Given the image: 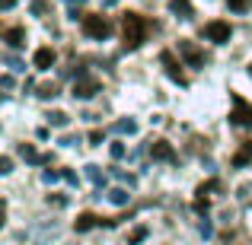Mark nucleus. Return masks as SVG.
Here are the masks:
<instances>
[{
    "instance_id": "f257e3e1",
    "label": "nucleus",
    "mask_w": 252,
    "mask_h": 245,
    "mask_svg": "<svg viewBox=\"0 0 252 245\" xmlns=\"http://www.w3.org/2000/svg\"><path fill=\"white\" fill-rule=\"evenodd\" d=\"M122 32H125V48L134 51L147 42V32H150V19H144L141 13H125L122 16Z\"/></svg>"
},
{
    "instance_id": "f03ea898",
    "label": "nucleus",
    "mask_w": 252,
    "mask_h": 245,
    "mask_svg": "<svg viewBox=\"0 0 252 245\" xmlns=\"http://www.w3.org/2000/svg\"><path fill=\"white\" fill-rule=\"evenodd\" d=\"M80 29H83V35L96 38V42H102V38L112 35V23L105 16H96V13H83L80 16Z\"/></svg>"
},
{
    "instance_id": "7ed1b4c3",
    "label": "nucleus",
    "mask_w": 252,
    "mask_h": 245,
    "mask_svg": "<svg viewBox=\"0 0 252 245\" xmlns=\"http://www.w3.org/2000/svg\"><path fill=\"white\" fill-rule=\"evenodd\" d=\"M233 111H230V124H236V128H252V105L246 99L240 96V92H233Z\"/></svg>"
},
{
    "instance_id": "20e7f679",
    "label": "nucleus",
    "mask_w": 252,
    "mask_h": 245,
    "mask_svg": "<svg viewBox=\"0 0 252 245\" xmlns=\"http://www.w3.org/2000/svg\"><path fill=\"white\" fill-rule=\"evenodd\" d=\"M201 35L208 38V42H214V45H227L230 35H233V29H230V23H223V19H211V23L204 26Z\"/></svg>"
},
{
    "instance_id": "39448f33",
    "label": "nucleus",
    "mask_w": 252,
    "mask_h": 245,
    "mask_svg": "<svg viewBox=\"0 0 252 245\" xmlns=\"http://www.w3.org/2000/svg\"><path fill=\"white\" fill-rule=\"evenodd\" d=\"M179 54L185 57V64H189V67H204L201 48H198L195 42H189V38H179Z\"/></svg>"
},
{
    "instance_id": "423d86ee",
    "label": "nucleus",
    "mask_w": 252,
    "mask_h": 245,
    "mask_svg": "<svg viewBox=\"0 0 252 245\" xmlns=\"http://www.w3.org/2000/svg\"><path fill=\"white\" fill-rule=\"evenodd\" d=\"M160 64L166 67L169 80H176L179 86H185V83H189V80H185V74H182V64L176 61V54H172V51H160Z\"/></svg>"
},
{
    "instance_id": "0eeeda50",
    "label": "nucleus",
    "mask_w": 252,
    "mask_h": 245,
    "mask_svg": "<svg viewBox=\"0 0 252 245\" xmlns=\"http://www.w3.org/2000/svg\"><path fill=\"white\" fill-rule=\"evenodd\" d=\"M99 92V80L96 77H77V83H74V99H93Z\"/></svg>"
},
{
    "instance_id": "6e6552de",
    "label": "nucleus",
    "mask_w": 252,
    "mask_h": 245,
    "mask_svg": "<svg viewBox=\"0 0 252 245\" xmlns=\"http://www.w3.org/2000/svg\"><path fill=\"white\" fill-rule=\"evenodd\" d=\"M150 156L157 163H176V150H172L169 140H154L150 143Z\"/></svg>"
},
{
    "instance_id": "1a4fd4ad",
    "label": "nucleus",
    "mask_w": 252,
    "mask_h": 245,
    "mask_svg": "<svg viewBox=\"0 0 252 245\" xmlns=\"http://www.w3.org/2000/svg\"><path fill=\"white\" fill-rule=\"evenodd\" d=\"M169 13H176L179 19H191L195 6H191V0H169Z\"/></svg>"
},
{
    "instance_id": "9d476101",
    "label": "nucleus",
    "mask_w": 252,
    "mask_h": 245,
    "mask_svg": "<svg viewBox=\"0 0 252 245\" xmlns=\"http://www.w3.org/2000/svg\"><path fill=\"white\" fill-rule=\"evenodd\" d=\"M55 61H58V54H55L51 48H38V51H35V57H32V64H35L38 70H48Z\"/></svg>"
},
{
    "instance_id": "9b49d317",
    "label": "nucleus",
    "mask_w": 252,
    "mask_h": 245,
    "mask_svg": "<svg viewBox=\"0 0 252 245\" xmlns=\"http://www.w3.org/2000/svg\"><path fill=\"white\" fill-rule=\"evenodd\" d=\"M3 42L10 45V48H19V45L26 42V29L23 26H10V29L3 32Z\"/></svg>"
},
{
    "instance_id": "f8f14e48",
    "label": "nucleus",
    "mask_w": 252,
    "mask_h": 245,
    "mask_svg": "<svg viewBox=\"0 0 252 245\" xmlns=\"http://www.w3.org/2000/svg\"><path fill=\"white\" fill-rule=\"evenodd\" d=\"M249 163H252V140H243V147L233 153V165L243 169V165H249Z\"/></svg>"
},
{
    "instance_id": "ddd939ff",
    "label": "nucleus",
    "mask_w": 252,
    "mask_h": 245,
    "mask_svg": "<svg viewBox=\"0 0 252 245\" xmlns=\"http://www.w3.org/2000/svg\"><path fill=\"white\" fill-rule=\"evenodd\" d=\"M99 223H102V220H99L96 214H80V217L74 220V229H77V233H90V229L99 226Z\"/></svg>"
},
{
    "instance_id": "4468645a",
    "label": "nucleus",
    "mask_w": 252,
    "mask_h": 245,
    "mask_svg": "<svg viewBox=\"0 0 252 245\" xmlns=\"http://www.w3.org/2000/svg\"><path fill=\"white\" fill-rule=\"evenodd\" d=\"M19 156H23L26 163H48V156L35 153V147H32V143H23V147H19Z\"/></svg>"
},
{
    "instance_id": "2eb2a0df",
    "label": "nucleus",
    "mask_w": 252,
    "mask_h": 245,
    "mask_svg": "<svg viewBox=\"0 0 252 245\" xmlns=\"http://www.w3.org/2000/svg\"><path fill=\"white\" fill-rule=\"evenodd\" d=\"M86 178H90L96 188H102V185H105V175H102V169H99V165H86Z\"/></svg>"
},
{
    "instance_id": "dca6fc26",
    "label": "nucleus",
    "mask_w": 252,
    "mask_h": 245,
    "mask_svg": "<svg viewBox=\"0 0 252 245\" xmlns=\"http://www.w3.org/2000/svg\"><path fill=\"white\" fill-rule=\"evenodd\" d=\"M115 134H137V124L131 118H122V121H115Z\"/></svg>"
},
{
    "instance_id": "f3484780",
    "label": "nucleus",
    "mask_w": 252,
    "mask_h": 245,
    "mask_svg": "<svg viewBox=\"0 0 252 245\" xmlns=\"http://www.w3.org/2000/svg\"><path fill=\"white\" fill-rule=\"evenodd\" d=\"M128 197H131V194H128L125 188H112V191H109V201L118 204V207H122V204H128Z\"/></svg>"
},
{
    "instance_id": "a211bd4d",
    "label": "nucleus",
    "mask_w": 252,
    "mask_h": 245,
    "mask_svg": "<svg viewBox=\"0 0 252 245\" xmlns=\"http://www.w3.org/2000/svg\"><path fill=\"white\" fill-rule=\"evenodd\" d=\"M67 121H70V118L64 115V111H51V115H48V124H55V128H67Z\"/></svg>"
},
{
    "instance_id": "6ab92c4d",
    "label": "nucleus",
    "mask_w": 252,
    "mask_h": 245,
    "mask_svg": "<svg viewBox=\"0 0 252 245\" xmlns=\"http://www.w3.org/2000/svg\"><path fill=\"white\" fill-rule=\"evenodd\" d=\"M38 96H42V99H55L58 96V86L55 83H42V86H38Z\"/></svg>"
},
{
    "instance_id": "aec40b11",
    "label": "nucleus",
    "mask_w": 252,
    "mask_h": 245,
    "mask_svg": "<svg viewBox=\"0 0 252 245\" xmlns=\"http://www.w3.org/2000/svg\"><path fill=\"white\" fill-rule=\"evenodd\" d=\"M144 239H147V226H137L134 233L128 236V245H137V242H144Z\"/></svg>"
},
{
    "instance_id": "412c9836",
    "label": "nucleus",
    "mask_w": 252,
    "mask_h": 245,
    "mask_svg": "<svg viewBox=\"0 0 252 245\" xmlns=\"http://www.w3.org/2000/svg\"><path fill=\"white\" fill-rule=\"evenodd\" d=\"M29 10L35 13V16H45V13H48V0H32Z\"/></svg>"
},
{
    "instance_id": "4be33fe9",
    "label": "nucleus",
    "mask_w": 252,
    "mask_h": 245,
    "mask_svg": "<svg viewBox=\"0 0 252 245\" xmlns=\"http://www.w3.org/2000/svg\"><path fill=\"white\" fill-rule=\"evenodd\" d=\"M249 3H252V0H227V6H230L233 13H246Z\"/></svg>"
},
{
    "instance_id": "5701e85b",
    "label": "nucleus",
    "mask_w": 252,
    "mask_h": 245,
    "mask_svg": "<svg viewBox=\"0 0 252 245\" xmlns=\"http://www.w3.org/2000/svg\"><path fill=\"white\" fill-rule=\"evenodd\" d=\"M45 182H58V178H64V172H55V169H45Z\"/></svg>"
},
{
    "instance_id": "b1692460",
    "label": "nucleus",
    "mask_w": 252,
    "mask_h": 245,
    "mask_svg": "<svg viewBox=\"0 0 252 245\" xmlns=\"http://www.w3.org/2000/svg\"><path fill=\"white\" fill-rule=\"evenodd\" d=\"M125 156V143H112V160H122Z\"/></svg>"
},
{
    "instance_id": "393cba45",
    "label": "nucleus",
    "mask_w": 252,
    "mask_h": 245,
    "mask_svg": "<svg viewBox=\"0 0 252 245\" xmlns=\"http://www.w3.org/2000/svg\"><path fill=\"white\" fill-rule=\"evenodd\" d=\"M90 143L99 147V143H102V131H90Z\"/></svg>"
},
{
    "instance_id": "a878e982",
    "label": "nucleus",
    "mask_w": 252,
    "mask_h": 245,
    "mask_svg": "<svg viewBox=\"0 0 252 245\" xmlns=\"http://www.w3.org/2000/svg\"><path fill=\"white\" fill-rule=\"evenodd\" d=\"M13 169V163H10V156H3V160H0V172H3V175H6V172H10Z\"/></svg>"
},
{
    "instance_id": "bb28decb",
    "label": "nucleus",
    "mask_w": 252,
    "mask_h": 245,
    "mask_svg": "<svg viewBox=\"0 0 252 245\" xmlns=\"http://www.w3.org/2000/svg\"><path fill=\"white\" fill-rule=\"evenodd\" d=\"M0 86H3V89H13V77L3 74V77H0Z\"/></svg>"
},
{
    "instance_id": "cd10ccee",
    "label": "nucleus",
    "mask_w": 252,
    "mask_h": 245,
    "mask_svg": "<svg viewBox=\"0 0 252 245\" xmlns=\"http://www.w3.org/2000/svg\"><path fill=\"white\" fill-rule=\"evenodd\" d=\"M48 204H55V207H64L67 201H64V197H58V194H48Z\"/></svg>"
},
{
    "instance_id": "c85d7f7f",
    "label": "nucleus",
    "mask_w": 252,
    "mask_h": 245,
    "mask_svg": "<svg viewBox=\"0 0 252 245\" xmlns=\"http://www.w3.org/2000/svg\"><path fill=\"white\" fill-rule=\"evenodd\" d=\"M64 182H67V185H77V175L70 169H64Z\"/></svg>"
},
{
    "instance_id": "c756f323",
    "label": "nucleus",
    "mask_w": 252,
    "mask_h": 245,
    "mask_svg": "<svg viewBox=\"0 0 252 245\" xmlns=\"http://www.w3.org/2000/svg\"><path fill=\"white\" fill-rule=\"evenodd\" d=\"M201 233H204V236H214V226H211L208 220H201Z\"/></svg>"
},
{
    "instance_id": "7c9ffc66",
    "label": "nucleus",
    "mask_w": 252,
    "mask_h": 245,
    "mask_svg": "<svg viewBox=\"0 0 252 245\" xmlns=\"http://www.w3.org/2000/svg\"><path fill=\"white\" fill-rule=\"evenodd\" d=\"M6 64H10V70H23V64H19L16 57H6Z\"/></svg>"
},
{
    "instance_id": "2f4dec72",
    "label": "nucleus",
    "mask_w": 252,
    "mask_h": 245,
    "mask_svg": "<svg viewBox=\"0 0 252 245\" xmlns=\"http://www.w3.org/2000/svg\"><path fill=\"white\" fill-rule=\"evenodd\" d=\"M13 3H16V0H0V6H3V10H10Z\"/></svg>"
},
{
    "instance_id": "473e14b6",
    "label": "nucleus",
    "mask_w": 252,
    "mask_h": 245,
    "mask_svg": "<svg viewBox=\"0 0 252 245\" xmlns=\"http://www.w3.org/2000/svg\"><path fill=\"white\" fill-rule=\"evenodd\" d=\"M67 3H86V0H67Z\"/></svg>"
},
{
    "instance_id": "72a5a7b5",
    "label": "nucleus",
    "mask_w": 252,
    "mask_h": 245,
    "mask_svg": "<svg viewBox=\"0 0 252 245\" xmlns=\"http://www.w3.org/2000/svg\"><path fill=\"white\" fill-rule=\"evenodd\" d=\"M105 3H109V6H112V3H118V0H105Z\"/></svg>"
},
{
    "instance_id": "f704fd0d",
    "label": "nucleus",
    "mask_w": 252,
    "mask_h": 245,
    "mask_svg": "<svg viewBox=\"0 0 252 245\" xmlns=\"http://www.w3.org/2000/svg\"><path fill=\"white\" fill-rule=\"evenodd\" d=\"M249 74H252V64H249Z\"/></svg>"
}]
</instances>
